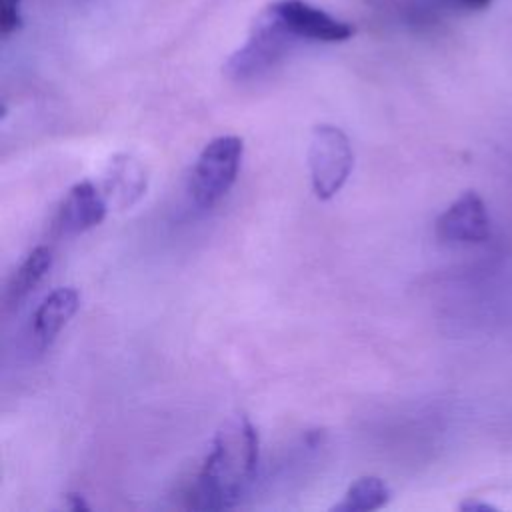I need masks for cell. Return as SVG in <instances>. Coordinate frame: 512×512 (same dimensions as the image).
I'll return each mask as SVG.
<instances>
[{
  "instance_id": "obj_11",
  "label": "cell",
  "mask_w": 512,
  "mask_h": 512,
  "mask_svg": "<svg viewBox=\"0 0 512 512\" xmlns=\"http://www.w3.org/2000/svg\"><path fill=\"white\" fill-rule=\"evenodd\" d=\"M390 500L388 484L378 476H362L350 484L344 498L334 504L332 512H370L386 506Z\"/></svg>"
},
{
  "instance_id": "obj_2",
  "label": "cell",
  "mask_w": 512,
  "mask_h": 512,
  "mask_svg": "<svg viewBox=\"0 0 512 512\" xmlns=\"http://www.w3.org/2000/svg\"><path fill=\"white\" fill-rule=\"evenodd\" d=\"M244 142L240 136H218L200 152L192 172V196L198 206L212 208L236 182Z\"/></svg>"
},
{
  "instance_id": "obj_4",
  "label": "cell",
  "mask_w": 512,
  "mask_h": 512,
  "mask_svg": "<svg viewBox=\"0 0 512 512\" xmlns=\"http://www.w3.org/2000/svg\"><path fill=\"white\" fill-rule=\"evenodd\" d=\"M290 38L294 36L286 32L270 12H266V16L254 26L248 42L228 60V76L234 80H248L266 72L282 58Z\"/></svg>"
},
{
  "instance_id": "obj_10",
  "label": "cell",
  "mask_w": 512,
  "mask_h": 512,
  "mask_svg": "<svg viewBox=\"0 0 512 512\" xmlns=\"http://www.w3.org/2000/svg\"><path fill=\"white\" fill-rule=\"evenodd\" d=\"M52 266V252L48 246H36L26 260L18 266L12 274L8 288H6V302L8 306H18L46 276Z\"/></svg>"
},
{
  "instance_id": "obj_9",
  "label": "cell",
  "mask_w": 512,
  "mask_h": 512,
  "mask_svg": "<svg viewBox=\"0 0 512 512\" xmlns=\"http://www.w3.org/2000/svg\"><path fill=\"white\" fill-rule=\"evenodd\" d=\"M104 190L108 202L120 208L132 206L146 190V172L132 156H114L104 174Z\"/></svg>"
},
{
  "instance_id": "obj_1",
  "label": "cell",
  "mask_w": 512,
  "mask_h": 512,
  "mask_svg": "<svg viewBox=\"0 0 512 512\" xmlns=\"http://www.w3.org/2000/svg\"><path fill=\"white\" fill-rule=\"evenodd\" d=\"M258 432L244 416L228 418L212 440V450L192 486L190 504L198 510L232 508L254 480Z\"/></svg>"
},
{
  "instance_id": "obj_13",
  "label": "cell",
  "mask_w": 512,
  "mask_h": 512,
  "mask_svg": "<svg viewBox=\"0 0 512 512\" xmlns=\"http://www.w3.org/2000/svg\"><path fill=\"white\" fill-rule=\"evenodd\" d=\"M450 2L468 12H482L492 4V0H450Z\"/></svg>"
},
{
  "instance_id": "obj_12",
  "label": "cell",
  "mask_w": 512,
  "mask_h": 512,
  "mask_svg": "<svg viewBox=\"0 0 512 512\" xmlns=\"http://www.w3.org/2000/svg\"><path fill=\"white\" fill-rule=\"evenodd\" d=\"M22 24L20 16V0H0V32L8 36L16 32Z\"/></svg>"
},
{
  "instance_id": "obj_14",
  "label": "cell",
  "mask_w": 512,
  "mask_h": 512,
  "mask_svg": "<svg viewBox=\"0 0 512 512\" xmlns=\"http://www.w3.org/2000/svg\"><path fill=\"white\" fill-rule=\"evenodd\" d=\"M460 510H472V512H476V510H484V512H488V510H496L492 504H486V502H478V500H468V502H462L460 504Z\"/></svg>"
},
{
  "instance_id": "obj_15",
  "label": "cell",
  "mask_w": 512,
  "mask_h": 512,
  "mask_svg": "<svg viewBox=\"0 0 512 512\" xmlns=\"http://www.w3.org/2000/svg\"><path fill=\"white\" fill-rule=\"evenodd\" d=\"M68 502H70V510H74V512L88 510V504L84 502V498L80 494H68Z\"/></svg>"
},
{
  "instance_id": "obj_5",
  "label": "cell",
  "mask_w": 512,
  "mask_h": 512,
  "mask_svg": "<svg viewBox=\"0 0 512 512\" xmlns=\"http://www.w3.org/2000/svg\"><path fill=\"white\" fill-rule=\"evenodd\" d=\"M268 12L290 32L294 38L316 40V42H344L354 36L350 22L338 20L318 6L304 0H278Z\"/></svg>"
},
{
  "instance_id": "obj_6",
  "label": "cell",
  "mask_w": 512,
  "mask_h": 512,
  "mask_svg": "<svg viewBox=\"0 0 512 512\" xmlns=\"http://www.w3.org/2000/svg\"><path fill=\"white\" fill-rule=\"evenodd\" d=\"M436 234L452 244H482L490 238V216L484 200L468 190L460 194L436 220Z\"/></svg>"
},
{
  "instance_id": "obj_7",
  "label": "cell",
  "mask_w": 512,
  "mask_h": 512,
  "mask_svg": "<svg viewBox=\"0 0 512 512\" xmlns=\"http://www.w3.org/2000/svg\"><path fill=\"white\" fill-rule=\"evenodd\" d=\"M106 206V196L90 180H82L70 188L58 210V230L62 234H82L104 220Z\"/></svg>"
},
{
  "instance_id": "obj_3",
  "label": "cell",
  "mask_w": 512,
  "mask_h": 512,
  "mask_svg": "<svg viewBox=\"0 0 512 512\" xmlns=\"http://www.w3.org/2000/svg\"><path fill=\"white\" fill-rule=\"evenodd\" d=\"M312 188L320 200L332 198L348 180L354 154L348 136L332 124H318L308 144Z\"/></svg>"
},
{
  "instance_id": "obj_8",
  "label": "cell",
  "mask_w": 512,
  "mask_h": 512,
  "mask_svg": "<svg viewBox=\"0 0 512 512\" xmlns=\"http://www.w3.org/2000/svg\"><path fill=\"white\" fill-rule=\"evenodd\" d=\"M78 304L80 296L72 286L56 288L40 302L32 318V334L40 348H46L54 342L58 332L76 314Z\"/></svg>"
}]
</instances>
